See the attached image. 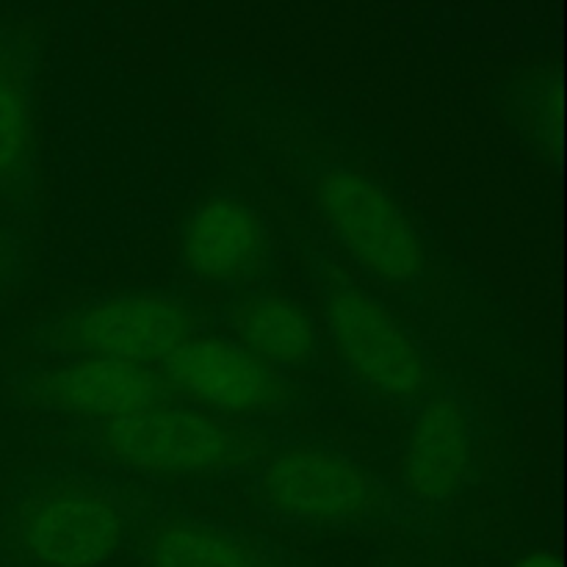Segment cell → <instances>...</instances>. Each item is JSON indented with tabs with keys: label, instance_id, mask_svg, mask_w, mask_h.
<instances>
[{
	"label": "cell",
	"instance_id": "obj_1",
	"mask_svg": "<svg viewBox=\"0 0 567 567\" xmlns=\"http://www.w3.org/2000/svg\"><path fill=\"white\" fill-rule=\"evenodd\" d=\"M313 197L332 236L365 275L393 288L413 286L424 275L419 230L380 183L336 166L316 175Z\"/></svg>",
	"mask_w": 567,
	"mask_h": 567
},
{
	"label": "cell",
	"instance_id": "obj_2",
	"mask_svg": "<svg viewBox=\"0 0 567 567\" xmlns=\"http://www.w3.org/2000/svg\"><path fill=\"white\" fill-rule=\"evenodd\" d=\"M94 437L111 460L150 476H214L249 457V443L225 421L166 402L105 421Z\"/></svg>",
	"mask_w": 567,
	"mask_h": 567
},
{
	"label": "cell",
	"instance_id": "obj_3",
	"mask_svg": "<svg viewBox=\"0 0 567 567\" xmlns=\"http://www.w3.org/2000/svg\"><path fill=\"white\" fill-rule=\"evenodd\" d=\"M327 330L343 371L388 404H410L430 391L432 365L396 316L354 286H338L324 302Z\"/></svg>",
	"mask_w": 567,
	"mask_h": 567
},
{
	"label": "cell",
	"instance_id": "obj_4",
	"mask_svg": "<svg viewBox=\"0 0 567 567\" xmlns=\"http://www.w3.org/2000/svg\"><path fill=\"white\" fill-rule=\"evenodd\" d=\"M17 548L39 567H100L125 540V515L92 485H44L22 502Z\"/></svg>",
	"mask_w": 567,
	"mask_h": 567
},
{
	"label": "cell",
	"instance_id": "obj_5",
	"mask_svg": "<svg viewBox=\"0 0 567 567\" xmlns=\"http://www.w3.org/2000/svg\"><path fill=\"white\" fill-rule=\"evenodd\" d=\"M197 319L181 299L164 293L109 297L75 310L50 330V347L81 358H114L131 363H164L194 336Z\"/></svg>",
	"mask_w": 567,
	"mask_h": 567
},
{
	"label": "cell",
	"instance_id": "obj_6",
	"mask_svg": "<svg viewBox=\"0 0 567 567\" xmlns=\"http://www.w3.org/2000/svg\"><path fill=\"white\" fill-rule=\"evenodd\" d=\"M260 498L275 515L299 524H347L374 504V480L324 446L277 449L260 471Z\"/></svg>",
	"mask_w": 567,
	"mask_h": 567
},
{
	"label": "cell",
	"instance_id": "obj_7",
	"mask_svg": "<svg viewBox=\"0 0 567 567\" xmlns=\"http://www.w3.org/2000/svg\"><path fill=\"white\" fill-rule=\"evenodd\" d=\"M166 382L203 408L221 415H260L277 408L282 382L238 343L214 336H192L164 360Z\"/></svg>",
	"mask_w": 567,
	"mask_h": 567
},
{
	"label": "cell",
	"instance_id": "obj_8",
	"mask_svg": "<svg viewBox=\"0 0 567 567\" xmlns=\"http://www.w3.org/2000/svg\"><path fill=\"white\" fill-rule=\"evenodd\" d=\"M31 396L59 413L105 424L164 402V382L150 365L81 354L39 371L31 382Z\"/></svg>",
	"mask_w": 567,
	"mask_h": 567
},
{
	"label": "cell",
	"instance_id": "obj_9",
	"mask_svg": "<svg viewBox=\"0 0 567 567\" xmlns=\"http://www.w3.org/2000/svg\"><path fill=\"white\" fill-rule=\"evenodd\" d=\"M474 465V421L457 393H441L421 404L402 452V485L408 496L441 504L463 491Z\"/></svg>",
	"mask_w": 567,
	"mask_h": 567
},
{
	"label": "cell",
	"instance_id": "obj_10",
	"mask_svg": "<svg viewBox=\"0 0 567 567\" xmlns=\"http://www.w3.org/2000/svg\"><path fill=\"white\" fill-rule=\"evenodd\" d=\"M181 258L197 280L238 286L264 266V225L241 199L210 197L192 210L183 227Z\"/></svg>",
	"mask_w": 567,
	"mask_h": 567
},
{
	"label": "cell",
	"instance_id": "obj_11",
	"mask_svg": "<svg viewBox=\"0 0 567 567\" xmlns=\"http://www.w3.org/2000/svg\"><path fill=\"white\" fill-rule=\"evenodd\" d=\"M238 347L269 369H302L316 354V327L291 299L258 293L233 313Z\"/></svg>",
	"mask_w": 567,
	"mask_h": 567
},
{
	"label": "cell",
	"instance_id": "obj_12",
	"mask_svg": "<svg viewBox=\"0 0 567 567\" xmlns=\"http://www.w3.org/2000/svg\"><path fill=\"white\" fill-rule=\"evenodd\" d=\"M150 567H264L258 554L230 532L172 520L150 537Z\"/></svg>",
	"mask_w": 567,
	"mask_h": 567
},
{
	"label": "cell",
	"instance_id": "obj_13",
	"mask_svg": "<svg viewBox=\"0 0 567 567\" xmlns=\"http://www.w3.org/2000/svg\"><path fill=\"white\" fill-rule=\"evenodd\" d=\"M31 153V105L22 83L0 70V181H11Z\"/></svg>",
	"mask_w": 567,
	"mask_h": 567
},
{
	"label": "cell",
	"instance_id": "obj_14",
	"mask_svg": "<svg viewBox=\"0 0 567 567\" xmlns=\"http://www.w3.org/2000/svg\"><path fill=\"white\" fill-rule=\"evenodd\" d=\"M513 567H563V565H559L557 554L535 551V554H526V557L518 559Z\"/></svg>",
	"mask_w": 567,
	"mask_h": 567
},
{
	"label": "cell",
	"instance_id": "obj_15",
	"mask_svg": "<svg viewBox=\"0 0 567 567\" xmlns=\"http://www.w3.org/2000/svg\"><path fill=\"white\" fill-rule=\"evenodd\" d=\"M0 266H3V258H0Z\"/></svg>",
	"mask_w": 567,
	"mask_h": 567
}]
</instances>
